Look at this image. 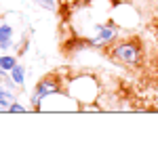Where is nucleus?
<instances>
[{
	"instance_id": "f03ea898",
	"label": "nucleus",
	"mask_w": 158,
	"mask_h": 147,
	"mask_svg": "<svg viewBox=\"0 0 158 147\" xmlns=\"http://www.w3.org/2000/svg\"><path fill=\"white\" fill-rule=\"evenodd\" d=\"M110 59L118 65H124L129 70H139L146 63V49L141 44V40L137 38H122L116 40L112 46L108 49Z\"/></svg>"
},
{
	"instance_id": "1a4fd4ad",
	"label": "nucleus",
	"mask_w": 158,
	"mask_h": 147,
	"mask_svg": "<svg viewBox=\"0 0 158 147\" xmlns=\"http://www.w3.org/2000/svg\"><path fill=\"white\" fill-rule=\"evenodd\" d=\"M13 101H17V93L11 90V88H6L4 84H0V105L9 107Z\"/></svg>"
},
{
	"instance_id": "20e7f679",
	"label": "nucleus",
	"mask_w": 158,
	"mask_h": 147,
	"mask_svg": "<svg viewBox=\"0 0 158 147\" xmlns=\"http://www.w3.org/2000/svg\"><path fill=\"white\" fill-rule=\"evenodd\" d=\"M59 90H65V80H61L59 74H47V76H42L36 82L34 90H32V97H30V107H32V111H40L42 99L49 97V95H55Z\"/></svg>"
},
{
	"instance_id": "f257e3e1",
	"label": "nucleus",
	"mask_w": 158,
	"mask_h": 147,
	"mask_svg": "<svg viewBox=\"0 0 158 147\" xmlns=\"http://www.w3.org/2000/svg\"><path fill=\"white\" fill-rule=\"evenodd\" d=\"M120 25L114 19H106V21H93V23L80 30L78 36L86 42L89 49H110L116 40H120Z\"/></svg>"
},
{
	"instance_id": "f8f14e48",
	"label": "nucleus",
	"mask_w": 158,
	"mask_h": 147,
	"mask_svg": "<svg viewBox=\"0 0 158 147\" xmlns=\"http://www.w3.org/2000/svg\"><path fill=\"white\" fill-rule=\"evenodd\" d=\"M27 44H30V40H27V36H23L21 40H17V42H15V46H13V49H15L17 55H23L25 50H27Z\"/></svg>"
},
{
	"instance_id": "9b49d317",
	"label": "nucleus",
	"mask_w": 158,
	"mask_h": 147,
	"mask_svg": "<svg viewBox=\"0 0 158 147\" xmlns=\"http://www.w3.org/2000/svg\"><path fill=\"white\" fill-rule=\"evenodd\" d=\"M27 111H32V107L23 105L19 99H17V101H13L11 105H9V113H27Z\"/></svg>"
},
{
	"instance_id": "7ed1b4c3",
	"label": "nucleus",
	"mask_w": 158,
	"mask_h": 147,
	"mask_svg": "<svg viewBox=\"0 0 158 147\" xmlns=\"http://www.w3.org/2000/svg\"><path fill=\"white\" fill-rule=\"evenodd\" d=\"M65 90H68L80 105H82V103L99 101V97H101V84L97 82V78L91 76V74L72 76V78L68 80V84H65Z\"/></svg>"
},
{
	"instance_id": "39448f33",
	"label": "nucleus",
	"mask_w": 158,
	"mask_h": 147,
	"mask_svg": "<svg viewBox=\"0 0 158 147\" xmlns=\"http://www.w3.org/2000/svg\"><path fill=\"white\" fill-rule=\"evenodd\" d=\"M40 111H80V103L68 93V90H59L55 95L42 99L40 103Z\"/></svg>"
},
{
	"instance_id": "0eeeda50",
	"label": "nucleus",
	"mask_w": 158,
	"mask_h": 147,
	"mask_svg": "<svg viewBox=\"0 0 158 147\" xmlns=\"http://www.w3.org/2000/svg\"><path fill=\"white\" fill-rule=\"evenodd\" d=\"M9 74H11L13 80H15V84L23 90V88H25V80H27V67H25L23 63H17V65H15Z\"/></svg>"
},
{
	"instance_id": "423d86ee",
	"label": "nucleus",
	"mask_w": 158,
	"mask_h": 147,
	"mask_svg": "<svg viewBox=\"0 0 158 147\" xmlns=\"http://www.w3.org/2000/svg\"><path fill=\"white\" fill-rule=\"evenodd\" d=\"M17 42V27L11 21H0V50L2 53H9V49L15 46Z\"/></svg>"
},
{
	"instance_id": "ddd939ff",
	"label": "nucleus",
	"mask_w": 158,
	"mask_h": 147,
	"mask_svg": "<svg viewBox=\"0 0 158 147\" xmlns=\"http://www.w3.org/2000/svg\"><path fill=\"white\" fill-rule=\"evenodd\" d=\"M4 74H6V72H4V70H2V65H0V78H2Z\"/></svg>"
},
{
	"instance_id": "9d476101",
	"label": "nucleus",
	"mask_w": 158,
	"mask_h": 147,
	"mask_svg": "<svg viewBox=\"0 0 158 147\" xmlns=\"http://www.w3.org/2000/svg\"><path fill=\"white\" fill-rule=\"evenodd\" d=\"M36 4L42 6L44 11H51V13H55V11L61 9V0H36Z\"/></svg>"
},
{
	"instance_id": "6e6552de",
	"label": "nucleus",
	"mask_w": 158,
	"mask_h": 147,
	"mask_svg": "<svg viewBox=\"0 0 158 147\" xmlns=\"http://www.w3.org/2000/svg\"><path fill=\"white\" fill-rule=\"evenodd\" d=\"M17 63H19V55H17V53H15V55H13V53H2V55H0V65H2L4 72H11Z\"/></svg>"
}]
</instances>
